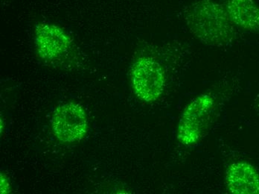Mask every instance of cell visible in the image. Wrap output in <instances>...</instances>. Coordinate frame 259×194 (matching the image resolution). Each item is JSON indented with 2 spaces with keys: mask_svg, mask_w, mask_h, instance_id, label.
I'll return each mask as SVG.
<instances>
[{
  "mask_svg": "<svg viewBox=\"0 0 259 194\" xmlns=\"http://www.w3.org/2000/svg\"><path fill=\"white\" fill-rule=\"evenodd\" d=\"M227 187L235 194H258L259 174L247 162H236L230 165L227 173Z\"/></svg>",
  "mask_w": 259,
  "mask_h": 194,
  "instance_id": "obj_6",
  "label": "cell"
},
{
  "mask_svg": "<svg viewBox=\"0 0 259 194\" xmlns=\"http://www.w3.org/2000/svg\"><path fill=\"white\" fill-rule=\"evenodd\" d=\"M227 12L237 26L249 31H258L259 7L254 0H227Z\"/></svg>",
  "mask_w": 259,
  "mask_h": 194,
  "instance_id": "obj_7",
  "label": "cell"
},
{
  "mask_svg": "<svg viewBox=\"0 0 259 194\" xmlns=\"http://www.w3.org/2000/svg\"><path fill=\"white\" fill-rule=\"evenodd\" d=\"M131 80L134 92L145 102L156 100L162 94L165 85L162 67L151 58H140L134 64Z\"/></svg>",
  "mask_w": 259,
  "mask_h": 194,
  "instance_id": "obj_4",
  "label": "cell"
},
{
  "mask_svg": "<svg viewBox=\"0 0 259 194\" xmlns=\"http://www.w3.org/2000/svg\"><path fill=\"white\" fill-rule=\"evenodd\" d=\"M35 41L39 56L46 60L62 56L70 44V39L61 28L46 23L36 28Z\"/></svg>",
  "mask_w": 259,
  "mask_h": 194,
  "instance_id": "obj_5",
  "label": "cell"
},
{
  "mask_svg": "<svg viewBox=\"0 0 259 194\" xmlns=\"http://www.w3.org/2000/svg\"><path fill=\"white\" fill-rule=\"evenodd\" d=\"M214 109V100L207 94L194 99L182 113L178 138L184 145L197 143L206 134Z\"/></svg>",
  "mask_w": 259,
  "mask_h": 194,
  "instance_id": "obj_2",
  "label": "cell"
},
{
  "mask_svg": "<svg viewBox=\"0 0 259 194\" xmlns=\"http://www.w3.org/2000/svg\"><path fill=\"white\" fill-rule=\"evenodd\" d=\"M52 125L58 139L64 143H72L83 138L88 132V117L78 104H63L54 111Z\"/></svg>",
  "mask_w": 259,
  "mask_h": 194,
  "instance_id": "obj_3",
  "label": "cell"
},
{
  "mask_svg": "<svg viewBox=\"0 0 259 194\" xmlns=\"http://www.w3.org/2000/svg\"><path fill=\"white\" fill-rule=\"evenodd\" d=\"M186 20L191 31L206 44L224 45L233 36V22L227 9L211 0H200L192 5Z\"/></svg>",
  "mask_w": 259,
  "mask_h": 194,
  "instance_id": "obj_1",
  "label": "cell"
},
{
  "mask_svg": "<svg viewBox=\"0 0 259 194\" xmlns=\"http://www.w3.org/2000/svg\"><path fill=\"white\" fill-rule=\"evenodd\" d=\"M1 190L2 193H6L10 190V184L9 181L1 175Z\"/></svg>",
  "mask_w": 259,
  "mask_h": 194,
  "instance_id": "obj_8",
  "label": "cell"
}]
</instances>
